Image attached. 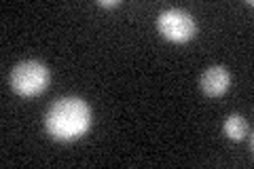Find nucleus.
Instances as JSON below:
<instances>
[{
	"label": "nucleus",
	"instance_id": "f257e3e1",
	"mask_svg": "<svg viewBox=\"0 0 254 169\" xmlns=\"http://www.w3.org/2000/svg\"><path fill=\"white\" fill-rule=\"evenodd\" d=\"M45 127L53 140H78L91 127V110L81 98H60L47 112Z\"/></svg>",
	"mask_w": 254,
	"mask_h": 169
},
{
	"label": "nucleus",
	"instance_id": "f03ea898",
	"mask_svg": "<svg viewBox=\"0 0 254 169\" xmlns=\"http://www.w3.org/2000/svg\"><path fill=\"white\" fill-rule=\"evenodd\" d=\"M11 87L21 98H36L49 87V70L36 59L21 61L11 72Z\"/></svg>",
	"mask_w": 254,
	"mask_h": 169
},
{
	"label": "nucleus",
	"instance_id": "7ed1b4c3",
	"mask_svg": "<svg viewBox=\"0 0 254 169\" xmlns=\"http://www.w3.org/2000/svg\"><path fill=\"white\" fill-rule=\"evenodd\" d=\"M157 30L172 43H187L197 34V23L187 11L168 9L157 17Z\"/></svg>",
	"mask_w": 254,
	"mask_h": 169
},
{
	"label": "nucleus",
	"instance_id": "20e7f679",
	"mask_svg": "<svg viewBox=\"0 0 254 169\" xmlns=\"http://www.w3.org/2000/svg\"><path fill=\"white\" fill-rule=\"evenodd\" d=\"M231 87V74H229L227 68L222 66H212L203 72L201 76V91L208 95V98H220L225 95Z\"/></svg>",
	"mask_w": 254,
	"mask_h": 169
},
{
	"label": "nucleus",
	"instance_id": "39448f33",
	"mask_svg": "<svg viewBox=\"0 0 254 169\" xmlns=\"http://www.w3.org/2000/svg\"><path fill=\"white\" fill-rule=\"evenodd\" d=\"M225 135L227 138H231V140H235V142H240V140H244V138H248L250 135V127L244 120V116L229 114L227 120H225Z\"/></svg>",
	"mask_w": 254,
	"mask_h": 169
},
{
	"label": "nucleus",
	"instance_id": "423d86ee",
	"mask_svg": "<svg viewBox=\"0 0 254 169\" xmlns=\"http://www.w3.org/2000/svg\"><path fill=\"white\" fill-rule=\"evenodd\" d=\"M119 4V0H110V2H108V0H100V6H117Z\"/></svg>",
	"mask_w": 254,
	"mask_h": 169
}]
</instances>
